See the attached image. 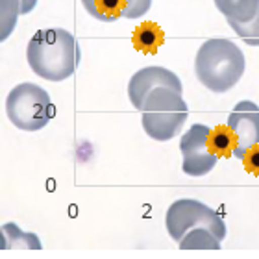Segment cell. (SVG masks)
<instances>
[{
    "label": "cell",
    "mask_w": 259,
    "mask_h": 259,
    "mask_svg": "<svg viewBox=\"0 0 259 259\" xmlns=\"http://www.w3.org/2000/svg\"><path fill=\"white\" fill-rule=\"evenodd\" d=\"M30 69L43 80L63 81L74 74L81 61L76 37L65 28H43L33 33L26 47Z\"/></svg>",
    "instance_id": "obj_1"
},
{
    "label": "cell",
    "mask_w": 259,
    "mask_h": 259,
    "mask_svg": "<svg viewBox=\"0 0 259 259\" xmlns=\"http://www.w3.org/2000/svg\"><path fill=\"white\" fill-rule=\"evenodd\" d=\"M211 141H213V148L219 156H228L233 152V137L232 132H226L224 128H217L211 132Z\"/></svg>",
    "instance_id": "obj_16"
},
{
    "label": "cell",
    "mask_w": 259,
    "mask_h": 259,
    "mask_svg": "<svg viewBox=\"0 0 259 259\" xmlns=\"http://www.w3.org/2000/svg\"><path fill=\"white\" fill-rule=\"evenodd\" d=\"M246 70V58L237 45L224 37L207 39L194 58V74L211 93H228Z\"/></svg>",
    "instance_id": "obj_2"
},
{
    "label": "cell",
    "mask_w": 259,
    "mask_h": 259,
    "mask_svg": "<svg viewBox=\"0 0 259 259\" xmlns=\"http://www.w3.org/2000/svg\"><path fill=\"white\" fill-rule=\"evenodd\" d=\"M2 250H41V241L35 233L22 232L15 222H6L0 228Z\"/></svg>",
    "instance_id": "obj_10"
},
{
    "label": "cell",
    "mask_w": 259,
    "mask_h": 259,
    "mask_svg": "<svg viewBox=\"0 0 259 259\" xmlns=\"http://www.w3.org/2000/svg\"><path fill=\"white\" fill-rule=\"evenodd\" d=\"M157 87H168V89H174L178 93H184V85H182V80L178 78V74H174L170 69H165V67H156V65H150V67H145V69L137 70L128 81V97L130 102L137 111L143 109V104H145L146 95Z\"/></svg>",
    "instance_id": "obj_8"
},
{
    "label": "cell",
    "mask_w": 259,
    "mask_h": 259,
    "mask_svg": "<svg viewBox=\"0 0 259 259\" xmlns=\"http://www.w3.org/2000/svg\"><path fill=\"white\" fill-rule=\"evenodd\" d=\"M213 130L205 124H193L180 139V152H182V170L187 176L202 178L215 168L219 161V154L213 148L211 141Z\"/></svg>",
    "instance_id": "obj_6"
},
{
    "label": "cell",
    "mask_w": 259,
    "mask_h": 259,
    "mask_svg": "<svg viewBox=\"0 0 259 259\" xmlns=\"http://www.w3.org/2000/svg\"><path fill=\"white\" fill-rule=\"evenodd\" d=\"M163 32L159 26H156L154 22H145L141 24L134 33V43L135 47L143 52H156L159 49V45H163Z\"/></svg>",
    "instance_id": "obj_13"
},
{
    "label": "cell",
    "mask_w": 259,
    "mask_h": 259,
    "mask_svg": "<svg viewBox=\"0 0 259 259\" xmlns=\"http://www.w3.org/2000/svg\"><path fill=\"white\" fill-rule=\"evenodd\" d=\"M6 115L15 128L22 132H37L54 117V104L41 85L24 81L8 93Z\"/></svg>",
    "instance_id": "obj_4"
},
{
    "label": "cell",
    "mask_w": 259,
    "mask_h": 259,
    "mask_svg": "<svg viewBox=\"0 0 259 259\" xmlns=\"http://www.w3.org/2000/svg\"><path fill=\"white\" fill-rule=\"evenodd\" d=\"M228 24L232 26L233 32L237 33L246 45H250V47H259V11H257V15H255L254 19H250V21H244V22L228 21Z\"/></svg>",
    "instance_id": "obj_15"
},
{
    "label": "cell",
    "mask_w": 259,
    "mask_h": 259,
    "mask_svg": "<svg viewBox=\"0 0 259 259\" xmlns=\"http://www.w3.org/2000/svg\"><path fill=\"white\" fill-rule=\"evenodd\" d=\"M243 161L250 172L259 174V145L254 146V148H250V150L246 152V156L243 157Z\"/></svg>",
    "instance_id": "obj_17"
},
{
    "label": "cell",
    "mask_w": 259,
    "mask_h": 259,
    "mask_svg": "<svg viewBox=\"0 0 259 259\" xmlns=\"http://www.w3.org/2000/svg\"><path fill=\"white\" fill-rule=\"evenodd\" d=\"M81 4L93 19L115 22L119 19H139L146 15L152 0H81Z\"/></svg>",
    "instance_id": "obj_9"
},
{
    "label": "cell",
    "mask_w": 259,
    "mask_h": 259,
    "mask_svg": "<svg viewBox=\"0 0 259 259\" xmlns=\"http://www.w3.org/2000/svg\"><path fill=\"white\" fill-rule=\"evenodd\" d=\"M222 241L207 228H193L180 239L178 246L182 250H221Z\"/></svg>",
    "instance_id": "obj_12"
},
{
    "label": "cell",
    "mask_w": 259,
    "mask_h": 259,
    "mask_svg": "<svg viewBox=\"0 0 259 259\" xmlns=\"http://www.w3.org/2000/svg\"><path fill=\"white\" fill-rule=\"evenodd\" d=\"M228 130L233 137V156L243 159L250 148L259 145V108L252 100L235 104L228 117Z\"/></svg>",
    "instance_id": "obj_7"
},
{
    "label": "cell",
    "mask_w": 259,
    "mask_h": 259,
    "mask_svg": "<svg viewBox=\"0 0 259 259\" xmlns=\"http://www.w3.org/2000/svg\"><path fill=\"white\" fill-rule=\"evenodd\" d=\"M21 6H22L21 13L22 15H28V13L37 6V0H21Z\"/></svg>",
    "instance_id": "obj_18"
},
{
    "label": "cell",
    "mask_w": 259,
    "mask_h": 259,
    "mask_svg": "<svg viewBox=\"0 0 259 259\" xmlns=\"http://www.w3.org/2000/svg\"><path fill=\"white\" fill-rule=\"evenodd\" d=\"M187 117L189 106L185 98L168 87H157L148 93L141 109L143 130L154 141H170L182 134Z\"/></svg>",
    "instance_id": "obj_3"
},
{
    "label": "cell",
    "mask_w": 259,
    "mask_h": 259,
    "mask_svg": "<svg viewBox=\"0 0 259 259\" xmlns=\"http://www.w3.org/2000/svg\"><path fill=\"white\" fill-rule=\"evenodd\" d=\"M165 226L172 241L180 239L193 228H207L215 233L219 241L226 239V222L213 207L194 198H180L168 205L165 215Z\"/></svg>",
    "instance_id": "obj_5"
},
{
    "label": "cell",
    "mask_w": 259,
    "mask_h": 259,
    "mask_svg": "<svg viewBox=\"0 0 259 259\" xmlns=\"http://www.w3.org/2000/svg\"><path fill=\"white\" fill-rule=\"evenodd\" d=\"M213 2L217 10L226 17V21H250L259 11V0H213Z\"/></svg>",
    "instance_id": "obj_11"
},
{
    "label": "cell",
    "mask_w": 259,
    "mask_h": 259,
    "mask_svg": "<svg viewBox=\"0 0 259 259\" xmlns=\"http://www.w3.org/2000/svg\"><path fill=\"white\" fill-rule=\"evenodd\" d=\"M21 0H0V39L6 41L13 33L21 13Z\"/></svg>",
    "instance_id": "obj_14"
}]
</instances>
